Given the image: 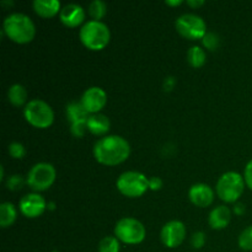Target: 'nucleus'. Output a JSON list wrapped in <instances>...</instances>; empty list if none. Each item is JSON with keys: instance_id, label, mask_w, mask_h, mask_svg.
Here are the masks:
<instances>
[{"instance_id": "obj_8", "label": "nucleus", "mask_w": 252, "mask_h": 252, "mask_svg": "<svg viewBox=\"0 0 252 252\" xmlns=\"http://www.w3.org/2000/svg\"><path fill=\"white\" fill-rule=\"evenodd\" d=\"M57 172L53 165L48 162H38L33 165L27 174L26 182L33 191H46L56 181Z\"/></svg>"}, {"instance_id": "obj_1", "label": "nucleus", "mask_w": 252, "mask_h": 252, "mask_svg": "<svg viewBox=\"0 0 252 252\" xmlns=\"http://www.w3.org/2000/svg\"><path fill=\"white\" fill-rule=\"evenodd\" d=\"M130 154V145L121 135H106L94 145V157L96 161L107 166L122 164Z\"/></svg>"}, {"instance_id": "obj_20", "label": "nucleus", "mask_w": 252, "mask_h": 252, "mask_svg": "<svg viewBox=\"0 0 252 252\" xmlns=\"http://www.w3.org/2000/svg\"><path fill=\"white\" fill-rule=\"evenodd\" d=\"M66 116L71 123L81 122V121H88L89 113L83 107L81 102H71L66 107Z\"/></svg>"}, {"instance_id": "obj_30", "label": "nucleus", "mask_w": 252, "mask_h": 252, "mask_svg": "<svg viewBox=\"0 0 252 252\" xmlns=\"http://www.w3.org/2000/svg\"><path fill=\"white\" fill-rule=\"evenodd\" d=\"M244 180H245L246 186L252 191V160H250L246 165L245 172H244Z\"/></svg>"}, {"instance_id": "obj_13", "label": "nucleus", "mask_w": 252, "mask_h": 252, "mask_svg": "<svg viewBox=\"0 0 252 252\" xmlns=\"http://www.w3.org/2000/svg\"><path fill=\"white\" fill-rule=\"evenodd\" d=\"M189 201L197 207H208L214 201V191L211 186L206 184H196L189 191Z\"/></svg>"}, {"instance_id": "obj_10", "label": "nucleus", "mask_w": 252, "mask_h": 252, "mask_svg": "<svg viewBox=\"0 0 252 252\" xmlns=\"http://www.w3.org/2000/svg\"><path fill=\"white\" fill-rule=\"evenodd\" d=\"M186 238V226L180 220H171L165 224L160 233L161 243L166 248L175 249L181 245Z\"/></svg>"}, {"instance_id": "obj_35", "label": "nucleus", "mask_w": 252, "mask_h": 252, "mask_svg": "<svg viewBox=\"0 0 252 252\" xmlns=\"http://www.w3.org/2000/svg\"><path fill=\"white\" fill-rule=\"evenodd\" d=\"M182 0H175V1H170V0H167V1H165V4L169 5V6H179V5L182 4Z\"/></svg>"}, {"instance_id": "obj_15", "label": "nucleus", "mask_w": 252, "mask_h": 252, "mask_svg": "<svg viewBox=\"0 0 252 252\" xmlns=\"http://www.w3.org/2000/svg\"><path fill=\"white\" fill-rule=\"evenodd\" d=\"M231 211L226 206H218L211 212L208 218V223L214 230H220L226 228L230 223Z\"/></svg>"}, {"instance_id": "obj_21", "label": "nucleus", "mask_w": 252, "mask_h": 252, "mask_svg": "<svg viewBox=\"0 0 252 252\" xmlns=\"http://www.w3.org/2000/svg\"><path fill=\"white\" fill-rule=\"evenodd\" d=\"M206 52L198 46H193L187 52V61H189V65L193 66V68H201V66H203L204 63H206Z\"/></svg>"}, {"instance_id": "obj_7", "label": "nucleus", "mask_w": 252, "mask_h": 252, "mask_svg": "<svg viewBox=\"0 0 252 252\" xmlns=\"http://www.w3.org/2000/svg\"><path fill=\"white\" fill-rule=\"evenodd\" d=\"M147 230L145 226L138 219L126 218L120 219L115 226V236L122 243L128 245H137L145 239Z\"/></svg>"}, {"instance_id": "obj_4", "label": "nucleus", "mask_w": 252, "mask_h": 252, "mask_svg": "<svg viewBox=\"0 0 252 252\" xmlns=\"http://www.w3.org/2000/svg\"><path fill=\"white\" fill-rule=\"evenodd\" d=\"M245 180L240 174L234 171L225 172L217 182V194L226 203H235L245 189Z\"/></svg>"}, {"instance_id": "obj_32", "label": "nucleus", "mask_w": 252, "mask_h": 252, "mask_svg": "<svg viewBox=\"0 0 252 252\" xmlns=\"http://www.w3.org/2000/svg\"><path fill=\"white\" fill-rule=\"evenodd\" d=\"M174 85H175L174 78H166V79H165V83H164L165 90H166V91L172 90V88H174Z\"/></svg>"}, {"instance_id": "obj_17", "label": "nucleus", "mask_w": 252, "mask_h": 252, "mask_svg": "<svg viewBox=\"0 0 252 252\" xmlns=\"http://www.w3.org/2000/svg\"><path fill=\"white\" fill-rule=\"evenodd\" d=\"M86 126H88V130L93 134L96 135H103L110 130V120L106 117L105 115L101 113H95V115L89 116L88 121H86Z\"/></svg>"}, {"instance_id": "obj_27", "label": "nucleus", "mask_w": 252, "mask_h": 252, "mask_svg": "<svg viewBox=\"0 0 252 252\" xmlns=\"http://www.w3.org/2000/svg\"><path fill=\"white\" fill-rule=\"evenodd\" d=\"M206 244V235L203 231H197L192 235L191 238V245L193 249H202Z\"/></svg>"}, {"instance_id": "obj_11", "label": "nucleus", "mask_w": 252, "mask_h": 252, "mask_svg": "<svg viewBox=\"0 0 252 252\" xmlns=\"http://www.w3.org/2000/svg\"><path fill=\"white\" fill-rule=\"evenodd\" d=\"M81 105L85 108V111L91 115L98 113L107 103V95L105 90L98 86H93L89 88L85 93L83 94L80 100Z\"/></svg>"}, {"instance_id": "obj_28", "label": "nucleus", "mask_w": 252, "mask_h": 252, "mask_svg": "<svg viewBox=\"0 0 252 252\" xmlns=\"http://www.w3.org/2000/svg\"><path fill=\"white\" fill-rule=\"evenodd\" d=\"M71 133H73L75 137H83L85 134V132L88 130V126H86V121H81V122H75L71 123V128H70Z\"/></svg>"}, {"instance_id": "obj_9", "label": "nucleus", "mask_w": 252, "mask_h": 252, "mask_svg": "<svg viewBox=\"0 0 252 252\" xmlns=\"http://www.w3.org/2000/svg\"><path fill=\"white\" fill-rule=\"evenodd\" d=\"M176 30L187 39H202L207 33V25L198 15L185 14L176 20Z\"/></svg>"}, {"instance_id": "obj_23", "label": "nucleus", "mask_w": 252, "mask_h": 252, "mask_svg": "<svg viewBox=\"0 0 252 252\" xmlns=\"http://www.w3.org/2000/svg\"><path fill=\"white\" fill-rule=\"evenodd\" d=\"M106 12H107V5H106V2L101 1V0H95V1L89 5V14L96 21H100L105 16Z\"/></svg>"}, {"instance_id": "obj_14", "label": "nucleus", "mask_w": 252, "mask_h": 252, "mask_svg": "<svg viewBox=\"0 0 252 252\" xmlns=\"http://www.w3.org/2000/svg\"><path fill=\"white\" fill-rule=\"evenodd\" d=\"M59 17L66 27H78L85 20V10L78 4H68L61 10Z\"/></svg>"}, {"instance_id": "obj_22", "label": "nucleus", "mask_w": 252, "mask_h": 252, "mask_svg": "<svg viewBox=\"0 0 252 252\" xmlns=\"http://www.w3.org/2000/svg\"><path fill=\"white\" fill-rule=\"evenodd\" d=\"M120 240L116 236H105L98 243V252H120Z\"/></svg>"}, {"instance_id": "obj_3", "label": "nucleus", "mask_w": 252, "mask_h": 252, "mask_svg": "<svg viewBox=\"0 0 252 252\" xmlns=\"http://www.w3.org/2000/svg\"><path fill=\"white\" fill-rule=\"evenodd\" d=\"M80 41L91 51H101L108 44L111 38L110 29L106 24L96 20L85 22L79 32Z\"/></svg>"}, {"instance_id": "obj_26", "label": "nucleus", "mask_w": 252, "mask_h": 252, "mask_svg": "<svg viewBox=\"0 0 252 252\" xmlns=\"http://www.w3.org/2000/svg\"><path fill=\"white\" fill-rule=\"evenodd\" d=\"M202 42H203V46L206 47L207 49H209V51H214V49L218 47L219 39L217 34L211 33V32H207L206 36L202 38Z\"/></svg>"}, {"instance_id": "obj_34", "label": "nucleus", "mask_w": 252, "mask_h": 252, "mask_svg": "<svg viewBox=\"0 0 252 252\" xmlns=\"http://www.w3.org/2000/svg\"><path fill=\"white\" fill-rule=\"evenodd\" d=\"M204 4L203 0H189L187 1V5L191 7H199Z\"/></svg>"}, {"instance_id": "obj_25", "label": "nucleus", "mask_w": 252, "mask_h": 252, "mask_svg": "<svg viewBox=\"0 0 252 252\" xmlns=\"http://www.w3.org/2000/svg\"><path fill=\"white\" fill-rule=\"evenodd\" d=\"M9 154L14 159H22L25 154H26V149H25V147L21 143L14 142L9 145Z\"/></svg>"}, {"instance_id": "obj_5", "label": "nucleus", "mask_w": 252, "mask_h": 252, "mask_svg": "<svg viewBox=\"0 0 252 252\" xmlns=\"http://www.w3.org/2000/svg\"><path fill=\"white\" fill-rule=\"evenodd\" d=\"M24 117L34 128L44 129L51 127L53 123L54 112L48 103L36 98L27 102V105L25 106Z\"/></svg>"}, {"instance_id": "obj_6", "label": "nucleus", "mask_w": 252, "mask_h": 252, "mask_svg": "<svg viewBox=\"0 0 252 252\" xmlns=\"http://www.w3.org/2000/svg\"><path fill=\"white\" fill-rule=\"evenodd\" d=\"M117 189L123 196L137 198L143 196L149 189V180L144 174L138 171H126L118 177Z\"/></svg>"}, {"instance_id": "obj_18", "label": "nucleus", "mask_w": 252, "mask_h": 252, "mask_svg": "<svg viewBox=\"0 0 252 252\" xmlns=\"http://www.w3.org/2000/svg\"><path fill=\"white\" fill-rule=\"evenodd\" d=\"M17 211L15 206L10 202H4L0 206V225L2 228H9L16 220Z\"/></svg>"}, {"instance_id": "obj_33", "label": "nucleus", "mask_w": 252, "mask_h": 252, "mask_svg": "<svg viewBox=\"0 0 252 252\" xmlns=\"http://www.w3.org/2000/svg\"><path fill=\"white\" fill-rule=\"evenodd\" d=\"M234 212H235V214H238V216H243V214L245 213V207L241 203H236V206L234 207Z\"/></svg>"}, {"instance_id": "obj_29", "label": "nucleus", "mask_w": 252, "mask_h": 252, "mask_svg": "<svg viewBox=\"0 0 252 252\" xmlns=\"http://www.w3.org/2000/svg\"><path fill=\"white\" fill-rule=\"evenodd\" d=\"M22 185H24V179H22V176H19V175H14V176L9 177V180L6 181V186L10 189H21Z\"/></svg>"}, {"instance_id": "obj_24", "label": "nucleus", "mask_w": 252, "mask_h": 252, "mask_svg": "<svg viewBox=\"0 0 252 252\" xmlns=\"http://www.w3.org/2000/svg\"><path fill=\"white\" fill-rule=\"evenodd\" d=\"M239 246L245 251H252V225L246 228L243 233L239 235Z\"/></svg>"}, {"instance_id": "obj_2", "label": "nucleus", "mask_w": 252, "mask_h": 252, "mask_svg": "<svg viewBox=\"0 0 252 252\" xmlns=\"http://www.w3.org/2000/svg\"><path fill=\"white\" fill-rule=\"evenodd\" d=\"M2 31L15 43L26 44L34 38L36 26L27 15L15 12L4 20Z\"/></svg>"}, {"instance_id": "obj_12", "label": "nucleus", "mask_w": 252, "mask_h": 252, "mask_svg": "<svg viewBox=\"0 0 252 252\" xmlns=\"http://www.w3.org/2000/svg\"><path fill=\"white\" fill-rule=\"evenodd\" d=\"M46 209V201L38 193H29L20 201V211L26 218H37Z\"/></svg>"}, {"instance_id": "obj_16", "label": "nucleus", "mask_w": 252, "mask_h": 252, "mask_svg": "<svg viewBox=\"0 0 252 252\" xmlns=\"http://www.w3.org/2000/svg\"><path fill=\"white\" fill-rule=\"evenodd\" d=\"M33 10L36 14L41 17H49L56 16L58 12H61V2L58 0H34L33 1Z\"/></svg>"}, {"instance_id": "obj_19", "label": "nucleus", "mask_w": 252, "mask_h": 252, "mask_svg": "<svg viewBox=\"0 0 252 252\" xmlns=\"http://www.w3.org/2000/svg\"><path fill=\"white\" fill-rule=\"evenodd\" d=\"M7 98H9V101L12 105L16 106V107H20V106L26 103L27 90L21 84H15V85L10 86L9 91H7Z\"/></svg>"}, {"instance_id": "obj_31", "label": "nucleus", "mask_w": 252, "mask_h": 252, "mask_svg": "<svg viewBox=\"0 0 252 252\" xmlns=\"http://www.w3.org/2000/svg\"><path fill=\"white\" fill-rule=\"evenodd\" d=\"M162 187V180L160 177H152L149 179V189L152 191H159Z\"/></svg>"}]
</instances>
